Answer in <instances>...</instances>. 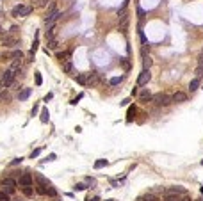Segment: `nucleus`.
<instances>
[{"mask_svg": "<svg viewBox=\"0 0 203 201\" xmlns=\"http://www.w3.org/2000/svg\"><path fill=\"white\" fill-rule=\"evenodd\" d=\"M86 201H100V199H98V198H87Z\"/></svg>", "mask_w": 203, "mask_h": 201, "instance_id": "37", "label": "nucleus"}, {"mask_svg": "<svg viewBox=\"0 0 203 201\" xmlns=\"http://www.w3.org/2000/svg\"><path fill=\"white\" fill-rule=\"evenodd\" d=\"M64 71H66V73H71V71H73V64H71L70 60L64 62Z\"/></svg>", "mask_w": 203, "mask_h": 201, "instance_id": "18", "label": "nucleus"}, {"mask_svg": "<svg viewBox=\"0 0 203 201\" xmlns=\"http://www.w3.org/2000/svg\"><path fill=\"white\" fill-rule=\"evenodd\" d=\"M2 34H4V29H2V25H0V36H2Z\"/></svg>", "mask_w": 203, "mask_h": 201, "instance_id": "38", "label": "nucleus"}, {"mask_svg": "<svg viewBox=\"0 0 203 201\" xmlns=\"http://www.w3.org/2000/svg\"><path fill=\"white\" fill-rule=\"evenodd\" d=\"M16 185H18V181H14L11 176H7V178H4V180H2V190H4V192H7V194L11 196V194L16 190Z\"/></svg>", "mask_w": 203, "mask_h": 201, "instance_id": "4", "label": "nucleus"}, {"mask_svg": "<svg viewBox=\"0 0 203 201\" xmlns=\"http://www.w3.org/2000/svg\"><path fill=\"white\" fill-rule=\"evenodd\" d=\"M107 201H114V199H107Z\"/></svg>", "mask_w": 203, "mask_h": 201, "instance_id": "39", "label": "nucleus"}, {"mask_svg": "<svg viewBox=\"0 0 203 201\" xmlns=\"http://www.w3.org/2000/svg\"><path fill=\"white\" fill-rule=\"evenodd\" d=\"M196 77H198V79L203 77V64H198V68H196Z\"/></svg>", "mask_w": 203, "mask_h": 201, "instance_id": "23", "label": "nucleus"}, {"mask_svg": "<svg viewBox=\"0 0 203 201\" xmlns=\"http://www.w3.org/2000/svg\"><path fill=\"white\" fill-rule=\"evenodd\" d=\"M41 123H48V110L46 109L41 110Z\"/></svg>", "mask_w": 203, "mask_h": 201, "instance_id": "16", "label": "nucleus"}, {"mask_svg": "<svg viewBox=\"0 0 203 201\" xmlns=\"http://www.w3.org/2000/svg\"><path fill=\"white\" fill-rule=\"evenodd\" d=\"M151 79V73H150V70H142L141 75H139V79H137V85H144V84H148Z\"/></svg>", "mask_w": 203, "mask_h": 201, "instance_id": "7", "label": "nucleus"}, {"mask_svg": "<svg viewBox=\"0 0 203 201\" xmlns=\"http://www.w3.org/2000/svg\"><path fill=\"white\" fill-rule=\"evenodd\" d=\"M142 64H144V70H150V66H151V59L144 55V60H142Z\"/></svg>", "mask_w": 203, "mask_h": 201, "instance_id": "20", "label": "nucleus"}, {"mask_svg": "<svg viewBox=\"0 0 203 201\" xmlns=\"http://www.w3.org/2000/svg\"><path fill=\"white\" fill-rule=\"evenodd\" d=\"M57 57H59L61 60H66V57H68V54H66V52H59V54H57Z\"/></svg>", "mask_w": 203, "mask_h": 201, "instance_id": "31", "label": "nucleus"}, {"mask_svg": "<svg viewBox=\"0 0 203 201\" xmlns=\"http://www.w3.org/2000/svg\"><path fill=\"white\" fill-rule=\"evenodd\" d=\"M201 165H203V160H201Z\"/></svg>", "mask_w": 203, "mask_h": 201, "instance_id": "40", "label": "nucleus"}, {"mask_svg": "<svg viewBox=\"0 0 203 201\" xmlns=\"http://www.w3.org/2000/svg\"><path fill=\"white\" fill-rule=\"evenodd\" d=\"M109 162L105 160V159H100V160H96L95 162V169H102V167H105Z\"/></svg>", "mask_w": 203, "mask_h": 201, "instance_id": "14", "label": "nucleus"}, {"mask_svg": "<svg viewBox=\"0 0 203 201\" xmlns=\"http://www.w3.org/2000/svg\"><path fill=\"white\" fill-rule=\"evenodd\" d=\"M11 59L14 60V59H23V54H21L20 50H14L13 54H11Z\"/></svg>", "mask_w": 203, "mask_h": 201, "instance_id": "17", "label": "nucleus"}, {"mask_svg": "<svg viewBox=\"0 0 203 201\" xmlns=\"http://www.w3.org/2000/svg\"><path fill=\"white\" fill-rule=\"evenodd\" d=\"M36 2H38V5H39V7H46V5L50 4V0H36Z\"/></svg>", "mask_w": 203, "mask_h": 201, "instance_id": "28", "label": "nucleus"}, {"mask_svg": "<svg viewBox=\"0 0 203 201\" xmlns=\"http://www.w3.org/2000/svg\"><path fill=\"white\" fill-rule=\"evenodd\" d=\"M29 96H30V89H29V87H25L23 91H20V93H18V100H20V101L27 100Z\"/></svg>", "mask_w": 203, "mask_h": 201, "instance_id": "10", "label": "nucleus"}, {"mask_svg": "<svg viewBox=\"0 0 203 201\" xmlns=\"http://www.w3.org/2000/svg\"><path fill=\"white\" fill-rule=\"evenodd\" d=\"M136 116V107H130L128 109V116H126V121H132V118Z\"/></svg>", "mask_w": 203, "mask_h": 201, "instance_id": "19", "label": "nucleus"}, {"mask_svg": "<svg viewBox=\"0 0 203 201\" xmlns=\"http://www.w3.org/2000/svg\"><path fill=\"white\" fill-rule=\"evenodd\" d=\"M34 75H36V84H38V85H41V84H43V77H41V73H39V71H36Z\"/></svg>", "mask_w": 203, "mask_h": 201, "instance_id": "27", "label": "nucleus"}, {"mask_svg": "<svg viewBox=\"0 0 203 201\" xmlns=\"http://www.w3.org/2000/svg\"><path fill=\"white\" fill-rule=\"evenodd\" d=\"M201 89H203V87H201Z\"/></svg>", "mask_w": 203, "mask_h": 201, "instance_id": "41", "label": "nucleus"}, {"mask_svg": "<svg viewBox=\"0 0 203 201\" xmlns=\"http://www.w3.org/2000/svg\"><path fill=\"white\" fill-rule=\"evenodd\" d=\"M21 190H23V194H25V196H29V198L32 196V187H23Z\"/></svg>", "mask_w": 203, "mask_h": 201, "instance_id": "25", "label": "nucleus"}, {"mask_svg": "<svg viewBox=\"0 0 203 201\" xmlns=\"http://www.w3.org/2000/svg\"><path fill=\"white\" fill-rule=\"evenodd\" d=\"M21 160H23V159H21V157H20V159H14V160L11 162V164H13V165H16V164H20Z\"/></svg>", "mask_w": 203, "mask_h": 201, "instance_id": "33", "label": "nucleus"}, {"mask_svg": "<svg viewBox=\"0 0 203 201\" xmlns=\"http://www.w3.org/2000/svg\"><path fill=\"white\" fill-rule=\"evenodd\" d=\"M9 198H11V196H9L7 192H4V190L0 189V201H9Z\"/></svg>", "mask_w": 203, "mask_h": 201, "instance_id": "21", "label": "nucleus"}, {"mask_svg": "<svg viewBox=\"0 0 203 201\" xmlns=\"http://www.w3.org/2000/svg\"><path fill=\"white\" fill-rule=\"evenodd\" d=\"M86 181H87V183H89V185H95V183H96V181L93 180V178H86Z\"/></svg>", "mask_w": 203, "mask_h": 201, "instance_id": "35", "label": "nucleus"}, {"mask_svg": "<svg viewBox=\"0 0 203 201\" xmlns=\"http://www.w3.org/2000/svg\"><path fill=\"white\" fill-rule=\"evenodd\" d=\"M98 82V75L95 73V71H91V73H87V84L89 85H95Z\"/></svg>", "mask_w": 203, "mask_h": 201, "instance_id": "9", "label": "nucleus"}, {"mask_svg": "<svg viewBox=\"0 0 203 201\" xmlns=\"http://www.w3.org/2000/svg\"><path fill=\"white\" fill-rule=\"evenodd\" d=\"M30 13H32V7H30V5L18 4V5H14V7H13L11 16H13V18H25V16H29Z\"/></svg>", "mask_w": 203, "mask_h": 201, "instance_id": "2", "label": "nucleus"}, {"mask_svg": "<svg viewBox=\"0 0 203 201\" xmlns=\"http://www.w3.org/2000/svg\"><path fill=\"white\" fill-rule=\"evenodd\" d=\"M38 45H39V39H38V34H36V39L32 43V48H30V52H34L36 54V50H38Z\"/></svg>", "mask_w": 203, "mask_h": 201, "instance_id": "24", "label": "nucleus"}, {"mask_svg": "<svg viewBox=\"0 0 203 201\" xmlns=\"http://www.w3.org/2000/svg\"><path fill=\"white\" fill-rule=\"evenodd\" d=\"M39 153H41V148H38V150H34V151L30 153V159H36V157H38Z\"/></svg>", "mask_w": 203, "mask_h": 201, "instance_id": "29", "label": "nucleus"}, {"mask_svg": "<svg viewBox=\"0 0 203 201\" xmlns=\"http://www.w3.org/2000/svg\"><path fill=\"white\" fill-rule=\"evenodd\" d=\"M120 82H121V77H114V79L109 80V84H111V85H118Z\"/></svg>", "mask_w": 203, "mask_h": 201, "instance_id": "26", "label": "nucleus"}, {"mask_svg": "<svg viewBox=\"0 0 203 201\" xmlns=\"http://www.w3.org/2000/svg\"><path fill=\"white\" fill-rule=\"evenodd\" d=\"M137 14H139V18H142V16H144V11H142L141 7H139V9H137Z\"/></svg>", "mask_w": 203, "mask_h": 201, "instance_id": "34", "label": "nucleus"}, {"mask_svg": "<svg viewBox=\"0 0 203 201\" xmlns=\"http://www.w3.org/2000/svg\"><path fill=\"white\" fill-rule=\"evenodd\" d=\"M46 41H48V48H50V50H57L59 43H57V39H55V38H50V39H46Z\"/></svg>", "mask_w": 203, "mask_h": 201, "instance_id": "13", "label": "nucleus"}, {"mask_svg": "<svg viewBox=\"0 0 203 201\" xmlns=\"http://www.w3.org/2000/svg\"><path fill=\"white\" fill-rule=\"evenodd\" d=\"M153 96H151V93L150 91H142L141 93V101H146V100H151Z\"/></svg>", "mask_w": 203, "mask_h": 201, "instance_id": "15", "label": "nucleus"}, {"mask_svg": "<svg viewBox=\"0 0 203 201\" xmlns=\"http://www.w3.org/2000/svg\"><path fill=\"white\" fill-rule=\"evenodd\" d=\"M55 159H57V155H55V153H50L46 159H43V164H45V162H54Z\"/></svg>", "mask_w": 203, "mask_h": 201, "instance_id": "22", "label": "nucleus"}, {"mask_svg": "<svg viewBox=\"0 0 203 201\" xmlns=\"http://www.w3.org/2000/svg\"><path fill=\"white\" fill-rule=\"evenodd\" d=\"M36 187H38L36 190H38L39 194H43V196H46V194H48V196H52V198H54V196L57 194V192H55V189H54V185L46 180L43 175H36Z\"/></svg>", "mask_w": 203, "mask_h": 201, "instance_id": "1", "label": "nucleus"}, {"mask_svg": "<svg viewBox=\"0 0 203 201\" xmlns=\"http://www.w3.org/2000/svg\"><path fill=\"white\" fill-rule=\"evenodd\" d=\"M171 100H173V103H183V101H187V94L183 91H176L171 94Z\"/></svg>", "mask_w": 203, "mask_h": 201, "instance_id": "8", "label": "nucleus"}, {"mask_svg": "<svg viewBox=\"0 0 203 201\" xmlns=\"http://www.w3.org/2000/svg\"><path fill=\"white\" fill-rule=\"evenodd\" d=\"M151 101L155 103V105H159V107H167V105H171L173 100H171V96L169 94H166V93H159V94H155Z\"/></svg>", "mask_w": 203, "mask_h": 201, "instance_id": "3", "label": "nucleus"}, {"mask_svg": "<svg viewBox=\"0 0 203 201\" xmlns=\"http://www.w3.org/2000/svg\"><path fill=\"white\" fill-rule=\"evenodd\" d=\"M198 87H200V79H198V77H194V79L191 80V84H189V89H191V93H194Z\"/></svg>", "mask_w": 203, "mask_h": 201, "instance_id": "11", "label": "nucleus"}, {"mask_svg": "<svg viewBox=\"0 0 203 201\" xmlns=\"http://www.w3.org/2000/svg\"><path fill=\"white\" fill-rule=\"evenodd\" d=\"M75 189H77V190H86L87 187H86V183H77V185H75Z\"/></svg>", "mask_w": 203, "mask_h": 201, "instance_id": "30", "label": "nucleus"}, {"mask_svg": "<svg viewBox=\"0 0 203 201\" xmlns=\"http://www.w3.org/2000/svg\"><path fill=\"white\" fill-rule=\"evenodd\" d=\"M0 39H2V45H4V46H16V45H20L16 38H13V36H9V34H2Z\"/></svg>", "mask_w": 203, "mask_h": 201, "instance_id": "6", "label": "nucleus"}, {"mask_svg": "<svg viewBox=\"0 0 203 201\" xmlns=\"http://www.w3.org/2000/svg\"><path fill=\"white\" fill-rule=\"evenodd\" d=\"M52 96H54V94H52V93H48V94H46V96H45V101H48V100H52Z\"/></svg>", "mask_w": 203, "mask_h": 201, "instance_id": "36", "label": "nucleus"}, {"mask_svg": "<svg viewBox=\"0 0 203 201\" xmlns=\"http://www.w3.org/2000/svg\"><path fill=\"white\" fill-rule=\"evenodd\" d=\"M82 98H84V94H79V96H77L75 100L71 101V103H73V105H77V103H79V100H82Z\"/></svg>", "mask_w": 203, "mask_h": 201, "instance_id": "32", "label": "nucleus"}, {"mask_svg": "<svg viewBox=\"0 0 203 201\" xmlns=\"http://www.w3.org/2000/svg\"><path fill=\"white\" fill-rule=\"evenodd\" d=\"M77 82H79L80 85H87V73H80V75H77Z\"/></svg>", "mask_w": 203, "mask_h": 201, "instance_id": "12", "label": "nucleus"}, {"mask_svg": "<svg viewBox=\"0 0 203 201\" xmlns=\"http://www.w3.org/2000/svg\"><path fill=\"white\" fill-rule=\"evenodd\" d=\"M32 181H34V178H32L30 173H23V175H20V178H18V185H20V189H23V187H32Z\"/></svg>", "mask_w": 203, "mask_h": 201, "instance_id": "5", "label": "nucleus"}]
</instances>
